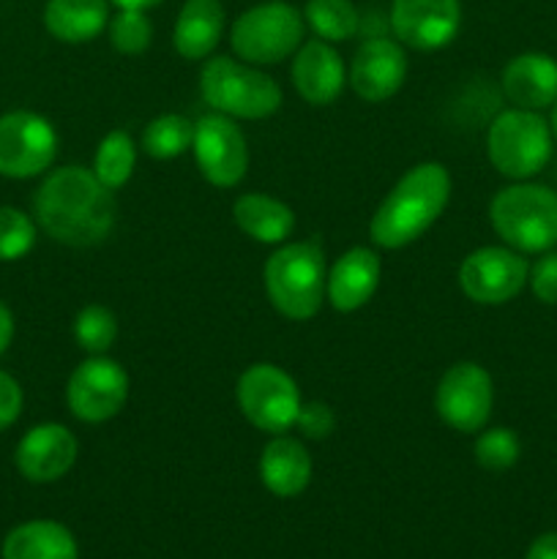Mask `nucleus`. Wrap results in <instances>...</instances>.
I'll return each instance as SVG.
<instances>
[{"instance_id":"2","label":"nucleus","mask_w":557,"mask_h":559,"mask_svg":"<svg viewBox=\"0 0 557 559\" xmlns=\"http://www.w3.org/2000/svg\"><path fill=\"white\" fill-rule=\"evenodd\" d=\"M451 175L442 164L424 162L410 169L377 207L369 235L380 249H404L418 240L446 211Z\"/></svg>"},{"instance_id":"13","label":"nucleus","mask_w":557,"mask_h":559,"mask_svg":"<svg viewBox=\"0 0 557 559\" xmlns=\"http://www.w3.org/2000/svg\"><path fill=\"white\" fill-rule=\"evenodd\" d=\"M191 151L208 183L218 189L238 186L249 169V147L235 120L227 115H205L197 120Z\"/></svg>"},{"instance_id":"9","label":"nucleus","mask_w":557,"mask_h":559,"mask_svg":"<svg viewBox=\"0 0 557 559\" xmlns=\"http://www.w3.org/2000/svg\"><path fill=\"white\" fill-rule=\"evenodd\" d=\"M435 407L442 424L451 426L453 431L462 435L481 431L489 424L495 407V385L489 371L470 360L451 366L437 385Z\"/></svg>"},{"instance_id":"5","label":"nucleus","mask_w":557,"mask_h":559,"mask_svg":"<svg viewBox=\"0 0 557 559\" xmlns=\"http://www.w3.org/2000/svg\"><path fill=\"white\" fill-rule=\"evenodd\" d=\"M200 91L218 115L244 120L271 118L282 107V87L273 76L233 58H211L202 66Z\"/></svg>"},{"instance_id":"1","label":"nucleus","mask_w":557,"mask_h":559,"mask_svg":"<svg viewBox=\"0 0 557 559\" xmlns=\"http://www.w3.org/2000/svg\"><path fill=\"white\" fill-rule=\"evenodd\" d=\"M36 218L44 233L66 246H96L109 238L118 218L112 189L93 175V169L60 167L38 186Z\"/></svg>"},{"instance_id":"12","label":"nucleus","mask_w":557,"mask_h":559,"mask_svg":"<svg viewBox=\"0 0 557 559\" xmlns=\"http://www.w3.org/2000/svg\"><path fill=\"white\" fill-rule=\"evenodd\" d=\"M530 276V265L519 251L484 246L464 257L459 284L464 295L481 306H500L517 298Z\"/></svg>"},{"instance_id":"18","label":"nucleus","mask_w":557,"mask_h":559,"mask_svg":"<svg viewBox=\"0 0 557 559\" xmlns=\"http://www.w3.org/2000/svg\"><path fill=\"white\" fill-rule=\"evenodd\" d=\"M382 262L377 251L366 249V246H355V249L344 251L336 260V265L328 273V289L325 298L336 311H358L371 300L380 284Z\"/></svg>"},{"instance_id":"30","label":"nucleus","mask_w":557,"mask_h":559,"mask_svg":"<svg viewBox=\"0 0 557 559\" xmlns=\"http://www.w3.org/2000/svg\"><path fill=\"white\" fill-rule=\"evenodd\" d=\"M36 246V224L27 213L0 205V262L22 260Z\"/></svg>"},{"instance_id":"10","label":"nucleus","mask_w":557,"mask_h":559,"mask_svg":"<svg viewBox=\"0 0 557 559\" xmlns=\"http://www.w3.org/2000/svg\"><path fill=\"white\" fill-rule=\"evenodd\" d=\"M58 153V134L52 123L36 112H9L0 118V175L5 178H36Z\"/></svg>"},{"instance_id":"21","label":"nucleus","mask_w":557,"mask_h":559,"mask_svg":"<svg viewBox=\"0 0 557 559\" xmlns=\"http://www.w3.org/2000/svg\"><path fill=\"white\" fill-rule=\"evenodd\" d=\"M224 33L222 0H186L175 22L173 44L180 58L202 60L216 49Z\"/></svg>"},{"instance_id":"27","label":"nucleus","mask_w":557,"mask_h":559,"mask_svg":"<svg viewBox=\"0 0 557 559\" xmlns=\"http://www.w3.org/2000/svg\"><path fill=\"white\" fill-rule=\"evenodd\" d=\"M191 142H194V123L186 115L169 112L147 123L142 134V151L158 162H167V158L183 156Z\"/></svg>"},{"instance_id":"11","label":"nucleus","mask_w":557,"mask_h":559,"mask_svg":"<svg viewBox=\"0 0 557 559\" xmlns=\"http://www.w3.org/2000/svg\"><path fill=\"white\" fill-rule=\"evenodd\" d=\"M129 399V374L123 366L104 355H91L71 374L66 402L74 418L85 424H104L123 409Z\"/></svg>"},{"instance_id":"3","label":"nucleus","mask_w":557,"mask_h":559,"mask_svg":"<svg viewBox=\"0 0 557 559\" xmlns=\"http://www.w3.org/2000/svg\"><path fill=\"white\" fill-rule=\"evenodd\" d=\"M265 289L278 314L295 322L311 320L322 309L328 289L320 240L309 238L273 251L265 262Z\"/></svg>"},{"instance_id":"20","label":"nucleus","mask_w":557,"mask_h":559,"mask_svg":"<svg viewBox=\"0 0 557 559\" xmlns=\"http://www.w3.org/2000/svg\"><path fill=\"white\" fill-rule=\"evenodd\" d=\"M260 478L271 495L284 500L304 495L311 480V456L304 442L276 435L260 456Z\"/></svg>"},{"instance_id":"7","label":"nucleus","mask_w":557,"mask_h":559,"mask_svg":"<svg viewBox=\"0 0 557 559\" xmlns=\"http://www.w3.org/2000/svg\"><path fill=\"white\" fill-rule=\"evenodd\" d=\"M304 41V16L284 0L251 5L235 20L229 44L246 63L271 66L298 52Z\"/></svg>"},{"instance_id":"29","label":"nucleus","mask_w":557,"mask_h":559,"mask_svg":"<svg viewBox=\"0 0 557 559\" xmlns=\"http://www.w3.org/2000/svg\"><path fill=\"white\" fill-rule=\"evenodd\" d=\"M475 462L481 464L489 473H506L513 464L519 462V453H522V442L506 426H495V429L481 431L478 440H475Z\"/></svg>"},{"instance_id":"23","label":"nucleus","mask_w":557,"mask_h":559,"mask_svg":"<svg viewBox=\"0 0 557 559\" xmlns=\"http://www.w3.org/2000/svg\"><path fill=\"white\" fill-rule=\"evenodd\" d=\"M3 559H80V549L63 524L38 519L5 535Z\"/></svg>"},{"instance_id":"19","label":"nucleus","mask_w":557,"mask_h":559,"mask_svg":"<svg viewBox=\"0 0 557 559\" xmlns=\"http://www.w3.org/2000/svg\"><path fill=\"white\" fill-rule=\"evenodd\" d=\"M502 93L519 109L552 107L557 102V60L544 52H524L502 69Z\"/></svg>"},{"instance_id":"16","label":"nucleus","mask_w":557,"mask_h":559,"mask_svg":"<svg viewBox=\"0 0 557 559\" xmlns=\"http://www.w3.org/2000/svg\"><path fill=\"white\" fill-rule=\"evenodd\" d=\"M76 437L60 424L33 426L20 440L14 453L16 469L33 484L60 480L76 462Z\"/></svg>"},{"instance_id":"36","label":"nucleus","mask_w":557,"mask_h":559,"mask_svg":"<svg viewBox=\"0 0 557 559\" xmlns=\"http://www.w3.org/2000/svg\"><path fill=\"white\" fill-rule=\"evenodd\" d=\"M11 338H14V317H11V311L0 304V355L9 349Z\"/></svg>"},{"instance_id":"28","label":"nucleus","mask_w":557,"mask_h":559,"mask_svg":"<svg viewBox=\"0 0 557 559\" xmlns=\"http://www.w3.org/2000/svg\"><path fill=\"white\" fill-rule=\"evenodd\" d=\"M74 338L87 355H104L118 338V320L104 306H85L74 320Z\"/></svg>"},{"instance_id":"33","label":"nucleus","mask_w":557,"mask_h":559,"mask_svg":"<svg viewBox=\"0 0 557 559\" xmlns=\"http://www.w3.org/2000/svg\"><path fill=\"white\" fill-rule=\"evenodd\" d=\"M295 426L300 429V435L309 437V440H328L336 429V415L328 404L322 402H309V404H300V413Z\"/></svg>"},{"instance_id":"31","label":"nucleus","mask_w":557,"mask_h":559,"mask_svg":"<svg viewBox=\"0 0 557 559\" xmlns=\"http://www.w3.org/2000/svg\"><path fill=\"white\" fill-rule=\"evenodd\" d=\"M153 27L145 11L140 9H120L109 20V41L120 55H142L151 47Z\"/></svg>"},{"instance_id":"37","label":"nucleus","mask_w":557,"mask_h":559,"mask_svg":"<svg viewBox=\"0 0 557 559\" xmlns=\"http://www.w3.org/2000/svg\"><path fill=\"white\" fill-rule=\"evenodd\" d=\"M109 3H115V5H118V9H140V11H145V9H153V5L164 3V0H109Z\"/></svg>"},{"instance_id":"4","label":"nucleus","mask_w":557,"mask_h":559,"mask_svg":"<svg viewBox=\"0 0 557 559\" xmlns=\"http://www.w3.org/2000/svg\"><path fill=\"white\" fill-rule=\"evenodd\" d=\"M495 233L519 254H544L557 246V191L517 180L495 194L489 205Z\"/></svg>"},{"instance_id":"26","label":"nucleus","mask_w":557,"mask_h":559,"mask_svg":"<svg viewBox=\"0 0 557 559\" xmlns=\"http://www.w3.org/2000/svg\"><path fill=\"white\" fill-rule=\"evenodd\" d=\"M137 164V145L126 131L115 129L98 142L96 158H93V175L102 180L107 189H120L129 183Z\"/></svg>"},{"instance_id":"22","label":"nucleus","mask_w":557,"mask_h":559,"mask_svg":"<svg viewBox=\"0 0 557 559\" xmlns=\"http://www.w3.org/2000/svg\"><path fill=\"white\" fill-rule=\"evenodd\" d=\"M233 218L251 240L265 246L284 243L295 229L293 207L268 194H240L233 205Z\"/></svg>"},{"instance_id":"38","label":"nucleus","mask_w":557,"mask_h":559,"mask_svg":"<svg viewBox=\"0 0 557 559\" xmlns=\"http://www.w3.org/2000/svg\"><path fill=\"white\" fill-rule=\"evenodd\" d=\"M549 129H552V136L557 140V102L552 104V118H549Z\"/></svg>"},{"instance_id":"24","label":"nucleus","mask_w":557,"mask_h":559,"mask_svg":"<svg viewBox=\"0 0 557 559\" xmlns=\"http://www.w3.org/2000/svg\"><path fill=\"white\" fill-rule=\"evenodd\" d=\"M44 25L58 41H93L109 25V0H49Z\"/></svg>"},{"instance_id":"6","label":"nucleus","mask_w":557,"mask_h":559,"mask_svg":"<svg viewBox=\"0 0 557 559\" xmlns=\"http://www.w3.org/2000/svg\"><path fill=\"white\" fill-rule=\"evenodd\" d=\"M549 120L533 109H506L497 115L486 134L491 167L511 180H530L552 158Z\"/></svg>"},{"instance_id":"15","label":"nucleus","mask_w":557,"mask_h":559,"mask_svg":"<svg viewBox=\"0 0 557 559\" xmlns=\"http://www.w3.org/2000/svg\"><path fill=\"white\" fill-rule=\"evenodd\" d=\"M407 76V52L404 44L388 36H371L355 52L349 66V85L364 102H388Z\"/></svg>"},{"instance_id":"35","label":"nucleus","mask_w":557,"mask_h":559,"mask_svg":"<svg viewBox=\"0 0 557 559\" xmlns=\"http://www.w3.org/2000/svg\"><path fill=\"white\" fill-rule=\"evenodd\" d=\"M524 559H557V533H544L530 544Z\"/></svg>"},{"instance_id":"32","label":"nucleus","mask_w":557,"mask_h":559,"mask_svg":"<svg viewBox=\"0 0 557 559\" xmlns=\"http://www.w3.org/2000/svg\"><path fill=\"white\" fill-rule=\"evenodd\" d=\"M528 284L541 304L557 306V251H544L530 265Z\"/></svg>"},{"instance_id":"8","label":"nucleus","mask_w":557,"mask_h":559,"mask_svg":"<svg viewBox=\"0 0 557 559\" xmlns=\"http://www.w3.org/2000/svg\"><path fill=\"white\" fill-rule=\"evenodd\" d=\"M238 404L254 429L276 437L293 429L304 402L287 371L273 364H254L240 374Z\"/></svg>"},{"instance_id":"14","label":"nucleus","mask_w":557,"mask_h":559,"mask_svg":"<svg viewBox=\"0 0 557 559\" xmlns=\"http://www.w3.org/2000/svg\"><path fill=\"white\" fill-rule=\"evenodd\" d=\"M391 31L399 44L435 52L453 41L462 22L459 0H391Z\"/></svg>"},{"instance_id":"34","label":"nucleus","mask_w":557,"mask_h":559,"mask_svg":"<svg viewBox=\"0 0 557 559\" xmlns=\"http://www.w3.org/2000/svg\"><path fill=\"white\" fill-rule=\"evenodd\" d=\"M22 413V388L14 377L0 371V431L9 429Z\"/></svg>"},{"instance_id":"25","label":"nucleus","mask_w":557,"mask_h":559,"mask_svg":"<svg viewBox=\"0 0 557 559\" xmlns=\"http://www.w3.org/2000/svg\"><path fill=\"white\" fill-rule=\"evenodd\" d=\"M304 20L309 22L317 38L328 44L347 41L360 31V14L353 0H309L304 9Z\"/></svg>"},{"instance_id":"17","label":"nucleus","mask_w":557,"mask_h":559,"mask_svg":"<svg viewBox=\"0 0 557 559\" xmlns=\"http://www.w3.org/2000/svg\"><path fill=\"white\" fill-rule=\"evenodd\" d=\"M293 85L311 107L336 102L344 91V63L336 49L322 38L300 44L293 58Z\"/></svg>"}]
</instances>
